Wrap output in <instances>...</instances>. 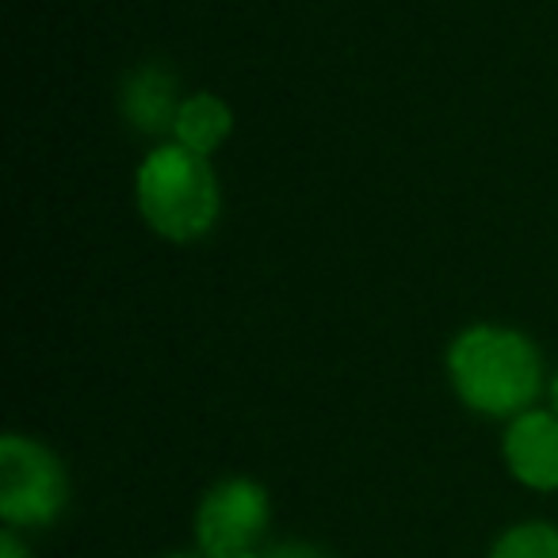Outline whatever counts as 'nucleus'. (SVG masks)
I'll return each instance as SVG.
<instances>
[{
    "label": "nucleus",
    "instance_id": "nucleus-1",
    "mask_svg": "<svg viewBox=\"0 0 558 558\" xmlns=\"http://www.w3.org/2000/svg\"><path fill=\"white\" fill-rule=\"evenodd\" d=\"M448 383L466 410L512 421L532 410L543 390L539 349L512 326H466L448 344Z\"/></svg>",
    "mask_w": 558,
    "mask_h": 558
},
{
    "label": "nucleus",
    "instance_id": "nucleus-2",
    "mask_svg": "<svg viewBox=\"0 0 558 558\" xmlns=\"http://www.w3.org/2000/svg\"><path fill=\"white\" fill-rule=\"evenodd\" d=\"M134 207L157 238L172 245H192L215 230L222 215V187L199 157L177 142H157L134 172Z\"/></svg>",
    "mask_w": 558,
    "mask_h": 558
},
{
    "label": "nucleus",
    "instance_id": "nucleus-3",
    "mask_svg": "<svg viewBox=\"0 0 558 558\" xmlns=\"http://www.w3.org/2000/svg\"><path fill=\"white\" fill-rule=\"evenodd\" d=\"M65 466L47 444L9 433L0 440V517L9 527H43L65 509Z\"/></svg>",
    "mask_w": 558,
    "mask_h": 558
},
{
    "label": "nucleus",
    "instance_id": "nucleus-4",
    "mask_svg": "<svg viewBox=\"0 0 558 558\" xmlns=\"http://www.w3.org/2000/svg\"><path fill=\"white\" fill-rule=\"evenodd\" d=\"M271 505L260 482L222 478L203 494L195 512V539L203 558H241L268 532Z\"/></svg>",
    "mask_w": 558,
    "mask_h": 558
},
{
    "label": "nucleus",
    "instance_id": "nucleus-5",
    "mask_svg": "<svg viewBox=\"0 0 558 558\" xmlns=\"http://www.w3.org/2000/svg\"><path fill=\"white\" fill-rule=\"evenodd\" d=\"M505 466L520 486L535 494L558 489V413L555 410H524L505 428Z\"/></svg>",
    "mask_w": 558,
    "mask_h": 558
},
{
    "label": "nucleus",
    "instance_id": "nucleus-6",
    "mask_svg": "<svg viewBox=\"0 0 558 558\" xmlns=\"http://www.w3.org/2000/svg\"><path fill=\"white\" fill-rule=\"evenodd\" d=\"M180 85L165 65L146 62L123 81V93H119V111L123 119L134 126L138 134H149V138H172V126H177L180 116Z\"/></svg>",
    "mask_w": 558,
    "mask_h": 558
},
{
    "label": "nucleus",
    "instance_id": "nucleus-7",
    "mask_svg": "<svg viewBox=\"0 0 558 558\" xmlns=\"http://www.w3.org/2000/svg\"><path fill=\"white\" fill-rule=\"evenodd\" d=\"M233 134V108L218 93H187L180 104L172 138L177 146L192 149L199 157H215Z\"/></svg>",
    "mask_w": 558,
    "mask_h": 558
},
{
    "label": "nucleus",
    "instance_id": "nucleus-8",
    "mask_svg": "<svg viewBox=\"0 0 558 558\" xmlns=\"http://www.w3.org/2000/svg\"><path fill=\"white\" fill-rule=\"evenodd\" d=\"M489 558H558V527L550 524H517L494 543Z\"/></svg>",
    "mask_w": 558,
    "mask_h": 558
},
{
    "label": "nucleus",
    "instance_id": "nucleus-9",
    "mask_svg": "<svg viewBox=\"0 0 558 558\" xmlns=\"http://www.w3.org/2000/svg\"><path fill=\"white\" fill-rule=\"evenodd\" d=\"M264 558H329L322 547H311V543H279V547L264 550Z\"/></svg>",
    "mask_w": 558,
    "mask_h": 558
},
{
    "label": "nucleus",
    "instance_id": "nucleus-10",
    "mask_svg": "<svg viewBox=\"0 0 558 558\" xmlns=\"http://www.w3.org/2000/svg\"><path fill=\"white\" fill-rule=\"evenodd\" d=\"M0 558H32L24 543H20L16 527H4V532H0Z\"/></svg>",
    "mask_w": 558,
    "mask_h": 558
},
{
    "label": "nucleus",
    "instance_id": "nucleus-11",
    "mask_svg": "<svg viewBox=\"0 0 558 558\" xmlns=\"http://www.w3.org/2000/svg\"><path fill=\"white\" fill-rule=\"evenodd\" d=\"M550 410L558 413V375H555V379H550Z\"/></svg>",
    "mask_w": 558,
    "mask_h": 558
},
{
    "label": "nucleus",
    "instance_id": "nucleus-12",
    "mask_svg": "<svg viewBox=\"0 0 558 558\" xmlns=\"http://www.w3.org/2000/svg\"><path fill=\"white\" fill-rule=\"evenodd\" d=\"M165 558H203V555H165Z\"/></svg>",
    "mask_w": 558,
    "mask_h": 558
}]
</instances>
